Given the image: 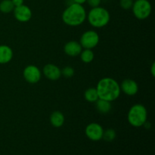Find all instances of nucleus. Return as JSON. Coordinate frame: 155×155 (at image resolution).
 <instances>
[{
    "mask_svg": "<svg viewBox=\"0 0 155 155\" xmlns=\"http://www.w3.org/2000/svg\"><path fill=\"white\" fill-rule=\"evenodd\" d=\"M86 18L92 27L95 28H102L110 22V15L107 9L98 6L92 8L88 13Z\"/></svg>",
    "mask_w": 155,
    "mask_h": 155,
    "instance_id": "7ed1b4c3",
    "label": "nucleus"
},
{
    "mask_svg": "<svg viewBox=\"0 0 155 155\" xmlns=\"http://www.w3.org/2000/svg\"><path fill=\"white\" fill-rule=\"evenodd\" d=\"M117 134L114 130H113V129H107V130H104L102 139H104L106 142H110L114 140Z\"/></svg>",
    "mask_w": 155,
    "mask_h": 155,
    "instance_id": "6ab92c4d",
    "label": "nucleus"
},
{
    "mask_svg": "<svg viewBox=\"0 0 155 155\" xmlns=\"http://www.w3.org/2000/svg\"><path fill=\"white\" fill-rule=\"evenodd\" d=\"M104 129L98 123H91L86 126L85 134L86 137L94 142H98L102 139Z\"/></svg>",
    "mask_w": 155,
    "mask_h": 155,
    "instance_id": "6e6552de",
    "label": "nucleus"
},
{
    "mask_svg": "<svg viewBox=\"0 0 155 155\" xmlns=\"http://www.w3.org/2000/svg\"><path fill=\"white\" fill-rule=\"evenodd\" d=\"M95 107H96L97 110L99 112L100 114H107L112 109V104L111 102L110 101H105L103 99H98V101L95 102Z\"/></svg>",
    "mask_w": 155,
    "mask_h": 155,
    "instance_id": "2eb2a0df",
    "label": "nucleus"
},
{
    "mask_svg": "<svg viewBox=\"0 0 155 155\" xmlns=\"http://www.w3.org/2000/svg\"><path fill=\"white\" fill-rule=\"evenodd\" d=\"M151 74L153 77H155V62H153L151 67Z\"/></svg>",
    "mask_w": 155,
    "mask_h": 155,
    "instance_id": "b1692460",
    "label": "nucleus"
},
{
    "mask_svg": "<svg viewBox=\"0 0 155 155\" xmlns=\"http://www.w3.org/2000/svg\"><path fill=\"white\" fill-rule=\"evenodd\" d=\"M84 98L86 101L90 103H95L99 99L96 89L93 87L89 88V89H86L84 93Z\"/></svg>",
    "mask_w": 155,
    "mask_h": 155,
    "instance_id": "dca6fc26",
    "label": "nucleus"
},
{
    "mask_svg": "<svg viewBox=\"0 0 155 155\" xmlns=\"http://www.w3.org/2000/svg\"><path fill=\"white\" fill-rule=\"evenodd\" d=\"M100 37L98 33L95 30H87L82 34L80 43L83 48L92 49L98 45Z\"/></svg>",
    "mask_w": 155,
    "mask_h": 155,
    "instance_id": "423d86ee",
    "label": "nucleus"
},
{
    "mask_svg": "<svg viewBox=\"0 0 155 155\" xmlns=\"http://www.w3.org/2000/svg\"><path fill=\"white\" fill-rule=\"evenodd\" d=\"M95 89L100 99L110 102L116 101L121 93L120 84L111 77H104L101 79L97 83Z\"/></svg>",
    "mask_w": 155,
    "mask_h": 155,
    "instance_id": "f257e3e1",
    "label": "nucleus"
},
{
    "mask_svg": "<svg viewBox=\"0 0 155 155\" xmlns=\"http://www.w3.org/2000/svg\"><path fill=\"white\" fill-rule=\"evenodd\" d=\"M49 120L52 127H55V128H60L64 124V115L62 112L59 111V110H55L51 114Z\"/></svg>",
    "mask_w": 155,
    "mask_h": 155,
    "instance_id": "4468645a",
    "label": "nucleus"
},
{
    "mask_svg": "<svg viewBox=\"0 0 155 155\" xmlns=\"http://www.w3.org/2000/svg\"><path fill=\"white\" fill-rule=\"evenodd\" d=\"M73 2L74 3H77V4L80 5H83L84 4L85 2H86V0H72Z\"/></svg>",
    "mask_w": 155,
    "mask_h": 155,
    "instance_id": "393cba45",
    "label": "nucleus"
},
{
    "mask_svg": "<svg viewBox=\"0 0 155 155\" xmlns=\"http://www.w3.org/2000/svg\"><path fill=\"white\" fill-rule=\"evenodd\" d=\"M13 58V51L7 45H0V64L9 63Z\"/></svg>",
    "mask_w": 155,
    "mask_h": 155,
    "instance_id": "ddd939ff",
    "label": "nucleus"
},
{
    "mask_svg": "<svg viewBox=\"0 0 155 155\" xmlns=\"http://www.w3.org/2000/svg\"><path fill=\"white\" fill-rule=\"evenodd\" d=\"M15 5L12 0H2L0 2V12L4 14H8L13 12Z\"/></svg>",
    "mask_w": 155,
    "mask_h": 155,
    "instance_id": "a211bd4d",
    "label": "nucleus"
},
{
    "mask_svg": "<svg viewBox=\"0 0 155 155\" xmlns=\"http://www.w3.org/2000/svg\"><path fill=\"white\" fill-rule=\"evenodd\" d=\"M131 9L137 19L145 20L151 15L152 6L148 0H135Z\"/></svg>",
    "mask_w": 155,
    "mask_h": 155,
    "instance_id": "39448f33",
    "label": "nucleus"
},
{
    "mask_svg": "<svg viewBox=\"0 0 155 155\" xmlns=\"http://www.w3.org/2000/svg\"><path fill=\"white\" fill-rule=\"evenodd\" d=\"M133 0H120V5L124 10H130L133 7Z\"/></svg>",
    "mask_w": 155,
    "mask_h": 155,
    "instance_id": "412c9836",
    "label": "nucleus"
},
{
    "mask_svg": "<svg viewBox=\"0 0 155 155\" xmlns=\"http://www.w3.org/2000/svg\"><path fill=\"white\" fill-rule=\"evenodd\" d=\"M148 119V111L143 104H136L130 108L127 114V120L133 127H143Z\"/></svg>",
    "mask_w": 155,
    "mask_h": 155,
    "instance_id": "20e7f679",
    "label": "nucleus"
},
{
    "mask_svg": "<svg viewBox=\"0 0 155 155\" xmlns=\"http://www.w3.org/2000/svg\"><path fill=\"white\" fill-rule=\"evenodd\" d=\"M13 13L15 19L21 23L28 22L31 19L32 15H33L30 7L24 4L18 7H15Z\"/></svg>",
    "mask_w": 155,
    "mask_h": 155,
    "instance_id": "1a4fd4ad",
    "label": "nucleus"
},
{
    "mask_svg": "<svg viewBox=\"0 0 155 155\" xmlns=\"http://www.w3.org/2000/svg\"><path fill=\"white\" fill-rule=\"evenodd\" d=\"M12 2L15 7H18L24 4V0H12Z\"/></svg>",
    "mask_w": 155,
    "mask_h": 155,
    "instance_id": "5701e85b",
    "label": "nucleus"
},
{
    "mask_svg": "<svg viewBox=\"0 0 155 155\" xmlns=\"http://www.w3.org/2000/svg\"><path fill=\"white\" fill-rule=\"evenodd\" d=\"M86 2L88 3L90 7L95 8L100 6V4L101 2V0H86Z\"/></svg>",
    "mask_w": 155,
    "mask_h": 155,
    "instance_id": "4be33fe9",
    "label": "nucleus"
},
{
    "mask_svg": "<svg viewBox=\"0 0 155 155\" xmlns=\"http://www.w3.org/2000/svg\"><path fill=\"white\" fill-rule=\"evenodd\" d=\"M120 86L121 92L128 96H133L139 92V85L135 80L131 79H126L123 80Z\"/></svg>",
    "mask_w": 155,
    "mask_h": 155,
    "instance_id": "9d476101",
    "label": "nucleus"
},
{
    "mask_svg": "<svg viewBox=\"0 0 155 155\" xmlns=\"http://www.w3.org/2000/svg\"><path fill=\"white\" fill-rule=\"evenodd\" d=\"M42 74L47 79L52 81L59 80L61 77V71L60 68L53 64H47L42 69Z\"/></svg>",
    "mask_w": 155,
    "mask_h": 155,
    "instance_id": "9b49d317",
    "label": "nucleus"
},
{
    "mask_svg": "<svg viewBox=\"0 0 155 155\" xmlns=\"http://www.w3.org/2000/svg\"><path fill=\"white\" fill-rule=\"evenodd\" d=\"M83 50V47L81 46L80 42L75 40H71L67 42L64 46V51L65 54L71 57H76L80 55Z\"/></svg>",
    "mask_w": 155,
    "mask_h": 155,
    "instance_id": "f8f14e48",
    "label": "nucleus"
},
{
    "mask_svg": "<svg viewBox=\"0 0 155 155\" xmlns=\"http://www.w3.org/2000/svg\"><path fill=\"white\" fill-rule=\"evenodd\" d=\"M61 76H64L65 78H71L75 74V71L74 68L71 66H67L64 68L63 69L61 70Z\"/></svg>",
    "mask_w": 155,
    "mask_h": 155,
    "instance_id": "aec40b11",
    "label": "nucleus"
},
{
    "mask_svg": "<svg viewBox=\"0 0 155 155\" xmlns=\"http://www.w3.org/2000/svg\"><path fill=\"white\" fill-rule=\"evenodd\" d=\"M23 77L28 83L36 84L41 80L42 71L36 65L30 64L23 71Z\"/></svg>",
    "mask_w": 155,
    "mask_h": 155,
    "instance_id": "0eeeda50",
    "label": "nucleus"
},
{
    "mask_svg": "<svg viewBox=\"0 0 155 155\" xmlns=\"http://www.w3.org/2000/svg\"><path fill=\"white\" fill-rule=\"evenodd\" d=\"M86 16V11L83 5L72 2L64 9L61 19L65 24L70 27H78L85 22Z\"/></svg>",
    "mask_w": 155,
    "mask_h": 155,
    "instance_id": "f03ea898",
    "label": "nucleus"
},
{
    "mask_svg": "<svg viewBox=\"0 0 155 155\" xmlns=\"http://www.w3.org/2000/svg\"><path fill=\"white\" fill-rule=\"evenodd\" d=\"M80 55L81 61L85 64L91 63L95 58V54H94L92 49L84 48V50H82Z\"/></svg>",
    "mask_w": 155,
    "mask_h": 155,
    "instance_id": "f3484780",
    "label": "nucleus"
}]
</instances>
